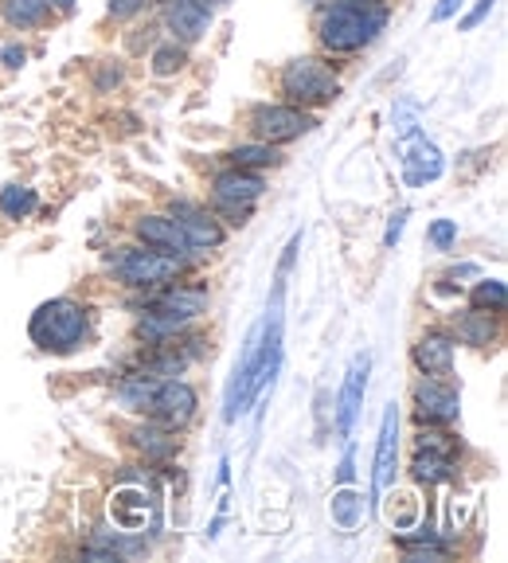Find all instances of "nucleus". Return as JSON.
Here are the masks:
<instances>
[{
	"mask_svg": "<svg viewBox=\"0 0 508 563\" xmlns=\"http://www.w3.org/2000/svg\"><path fill=\"white\" fill-rule=\"evenodd\" d=\"M391 24L387 0H321L313 12V35L321 55L329 59H352L368 52Z\"/></svg>",
	"mask_w": 508,
	"mask_h": 563,
	"instance_id": "f257e3e1",
	"label": "nucleus"
},
{
	"mask_svg": "<svg viewBox=\"0 0 508 563\" xmlns=\"http://www.w3.org/2000/svg\"><path fill=\"white\" fill-rule=\"evenodd\" d=\"M90 329H95V313L79 298L44 301V306H35L32 321H27V336L47 356H70V352L87 349Z\"/></svg>",
	"mask_w": 508,
	"mask_h": 563,
	"instance_id": "f03ea898",
	"label": "nucleus"
},
{
	"mask_svg": "<svg viewBox=\"0 0 508 563\" xmlns=\"http://www.w3.org/2000/svg\"><path fill=\"white\" fill-rule=\"evenodd\" d=\"M278 95L281 102L301 106V110H324L344 95L341 70L333 67L329 55H294L278 70Z\"/></svg>",
	"mask_w": 508,
	"mask_h": 563,
	"instance_id": "7ed1b4c3",
	"label": "nucleus"
},
{
	"mask_svg": "<svg viewBox=\"0 0 508 563\" xmlns=\"http://www.w3.org/2000/svg\"><path fill=\"white\" fill-rule=\"evenodd\" d=\"M106 266L114 271V278L122 282L125 290L145 294V290H161V286L180 278L188 258H176V255H165V251H153V246L130 243V246H118L114 255L106 258Z\"/></svg>",
	"mask_w": 508,
	"mask_h": 563,
	"instance_id": "20e7f679",
	"label": "nucleus"
},
{
	"mask_svg": "<svg viewBox=\"0 0 508 563\" xmlns=\"http://www.w3.org/2000/svg\"><path fill=\"white\" fill-rule=\"evenodd\" d=\"M317 114L313 110H301V106L289 102H258L246 110V133L251 141H266V145H289V141H301L306 133L317 130Z\"/></svg>",
	"mask_w": 508,
	"mask_h": 563,
	"instance_id": "39448f33",
	"label": "nucleus"
},
{
	"mask_svg": "<svg viewBox=\"0 0 508 563\" xmlns=\"http://www.w3.org/2000/svg\"><path fill=\"white\" fill-rule=\"evenodd\" d=\"M196 411H200V391H196L188 379L176 376V379H157L141 419H150V422H157V427H165V431L180 434L192 427Z\"/></svg>",
	"mask_w": 508,
	"mask_h": 563,
	"instance_id": "423d86ee",
	"label": "nucleus"
},
{
	"mask_svg": "<svg viewBox=\"0 0 508 563\" xmlns=\"http://www.w3.org/2000/svg\"><path fill=\"white\" fill-rule=\"evenodd\" d=\"M411 407L419 422L450 427V422H457V411H462V391L446 376H419L411 387Z\"/></svg>",
	"mask_w": 508,
	"mask_h": 563,
	"instance_id": "0eeeda50",
	"label": "nucleus"
},
{
	"mask_svg": "<svg viewBox=\"0 0 508 563\" xmlns=\"http://www.w3.org/2000/svg\"><path fill=\"white\" fill-rule=\"evenodd\" d=\"M216 24V12L203 0H161V32L176 44H200Z\"/></svg>",
	"mask_w": 508,
	"mask_h": 563,
	"instance_id": "6e6552de",
	"label": "nucleus"
},
{
	"mask_svg": "<svg viewBox=\"0 0 508 563\" xmlns=\"http://www.w3.org/2000/svg\"><path fill=\"white\" fill-rule=\"evenodd\" d=\"M399 168H404L407 188H427L446 173V157H442L439 145L419 130V133H411V137L399 141Z\"/></svg>",
	"mask_w": 508,
	"mask_h": 563,
	"instance_id": "1a4fd4ad",
	"label": "nucleus"
},
{
	"mask_svg": "<svg viewBox=\"0 0 508 563\" xmlns=\"http://www.w3.org/2000/svg\"><path fill=\"white\" fill-rule=\"evenodd\" d=\"M168 216L176 220V228L185 231L192 251H216V246H223V239H228V228L220 223V216L196 200H173L168 203Z\"/></svg>",
	"mask_w": 508,
	"mask_h": 563,
	"instance_id": "9d476101",
	"label": "nucleus"
},
{
	"mask_svg": "<svg viewBox=\"0 0 508 563\" xmlns=\"http://www.w3.org/2000/svg\"><path fill=\"white\" fill-rule=\"evenodd\" d=\"M368 376H372V352H356L344 372L341 396H336V434L349 439L356 431L360 407H364V396H368Z\"/></svg>",
	"mask_w": 508,
	"mask_h": 563,
	"instance_id": "9b49d317",
	"label": "nucleus"
},
{
	"mask_svg": "<svg viewBox=\"0 0 508 563\" xmlns=\"http://www.w3.org/2000/svg\"><path fill=\"white\" fill-rule=\"evenodd\" d=\"M399 450H404V439H399V404H387L376 439V462H372V493L376 497H384L395 485V477H399Z\"/></svg>",
	"mask_w": 508,
	"mask_h": 563,
	"instance_id": "f8f14e48",
	"label": "nucleus"
},
{
	"mask_svg": "<svg viewBox=\"0 0 508 563\" xmlns=\"http://www.w3.org/2000/svg\"><path fill=\"white\" fill-rule=\"evenodd\" d=\"M454 356H457L454 333L439 325L422 329L411 344V364L419 376H450V372H454Z\"/></svg>",
	"mask_w": 508,
	"mask_h": 563,
	"instance_id": "ddd939ff",
	"label": "nucleus"
},
{
	"mask_svg": "<svg viewBox=\"0 0 508 563\" xmlns=\"http://www.w3.org/2000/svg\"><path fill=\"white\" fill-rule=\"evenodd\" d=\"M133 243L141 246H153V251H165V255H176V258H192L196 251L188 246L185 231L176 228V220L168 211H145L133 220Z\"/></svg>",
	"mask_w": 508,
	"mask_h": 563,
	"instance_id": "4468645a",
	"label": "nucleus"
},
{
	"mask_svg": "<svg viewBox=\"0 0 508 563\" xmlns=\"http://www.w3.org/2000/svg\"><path fill=\"white\" fill-rule=\"evenodd\" d=\"M266 192V176L251 168H220L211 176V203H258Z\"/></svg>",
	"mask_w": 508,
	"mask_h": 563,
	"instance_id": "2eb2a0df",
	"label": "nucleus"
},
{
	"mask_svg": "<svg viewBox=\"0 0 508 563\" xmlns=\"http://www.w3.org/2000/svg\"><path fill=\"white\" fill-rule=\"evenodd\" d=\"M407 470H411V477L419 485H450V482H457V454L415 446V457Z\"/></svg>",
	"mask_w": 508,
	"mask_h": 563,
	"instance_id": "dca6fc26",
	"label": "nucleus"
},
{
	"mask_svg": "<svg viewBox=\"0 0 508 563\" xmlns=\"http://www.w3.org/2000/svg\"><path fill=\"white\" fill-rule=\"evenodd\" d=\"M55 20L47 0H0V24L12 32H40Z\"/></svg>",
	"mask_w": 508,
	"mask_h": 563,
	"instance_id": "f3484780",
	"label": "nucleus"
},
{
	"mask_svg": "<svg viewBox=\"0 0 508 563\" xmlns=\"http://www.w3.org/2000/svg\"><path fill=\"white\" fill-rule=\"evenodd\" d=\"M454 341L457 344H470V349H489L497 341V313H485V309H462L454 313Z\"/></svg>",
	"mask_w": 508,
	"mask_h": 563,
	"instance_id": "a211bd4d",
	"label": "nucleus"
},
{
	"mask_svg": "<svg viewBox=\"0 0 508 563\" xmlns=\"http://www.w3.org/2000/svg\"><path fill=\"white\" fill-rule=\"evenodd\" d=\"M130 442L141 450V454L150 457V462H168V457H176V450H180V439H176L173 431H165V427H157V422H137L130 431Z\"/></svg>",
	"mask_w": 508,
	"mask_h": 563,
	"instance_id": "6ab92c4d",
	"label": "nucleus"
},
{
	"mask_svg": "<svg viewBox=\"0 0 508 563\" xmlns=\"http://www.w3.org/2000/svg\"><path fill=\"white\" fill-rule=\"evenodd\" d=\"M110 517H114V525L122 528V532L145 528V517H150V497H145V489H118L114 497H110Z\"/></svg>",
	"mask_w": 508,
	"mask_h": 563,
	"instance_id": "aec40b11",
	"label": "nucleus"
},
{
	"mask_svg": "<svg viewBox=\"0 0 508 563\" xmlns=\"http://www.w3.org/2000/svg\"><path fill=\"white\" fill-rule=\"evenodd\" d=\"M223 161L235 168H251V173H263V168H278L281 161V150L278 145H266V141H239L223 153Z\"/></svg>",
	"mask_w": 508,
	"mask_h": 563,
	"instance_id": "412c9836",
	"label": "nucleus"
},
{
	"mask_svg": "<svg viewBox=\"0 0 508 563\" xmlns=\"http://www.w3.org/2000/svg\"><path fill=\"white\" fill-rule=\"evenodd\" d=\"M192 63L185 44H176V40H161V44L150 47V75L153 79H176L180 70Z\"/></svg>",
	"mask_w": 508,
	"mask_h": 563,
	"instance_id": "4be33fe9",
	"label": "nucleus"
},
{
	"mask_svg": "<svg viewBox=\"0 0 508 563\" xmlns=\"http://www.w3.org/2000/svg\"><path fill=\"white\" fill-rule=\"evenodd\" d=\"M329 517H333L336 528H344V532H352V528H360V520H364V497H360L352 485H341V489H333V501H329Z\"/></svg>",
	"mask_w": 508,
	"mask_h": 563,
	"instance_id": "5701e85b",
	"label": "nucleus"
},
{
	"mask_svg": "<svg viewBox=\"0 0 508 563\" xmlns=\"http://www.w3.org/2000/svg\"><path fill=\"white\" fill-rule=\"evenodd\" d=\"M35 208H40L35 188H27V185H4L0 188V216H4V220H12V223L32 220Z\"/></svg>",
	"mask_w": 508,
	"mask_h": 563,
	"instance_id": "b1692460",
	"label": "nucleus"
},
{
	"mask_svg": "<svg viewBox=\"0 0 508 563\" xmlns=\"http://www.w3.org/2000/svg\"><path fill=\"white\" fill-rule=\"evenodd\" d=\"M470 306L474 309H485V313H505V306H508V286H505V278H482L470 290Z\"/></svg>",
	"mask_w": 508,
	"mask_h": 563,
	"instance_id": "393cba45",
	"label": "nucleus"
},
{
	"mask_svg": "<svg viewBox=\"0 0 508 563\" xmlns=\"http://www.w3.org/2000/svg\"><path fill=\"white\" fill-rule=\"evenodd\" d=\"M419 118H422L419 98H395V106H391V130H395V137L404 141V137H411V133H419Z\"/></svg>",
	"mask_w": 508,
	"mask_h": 563,
	"instance_id": "a878e982",
	"label": "nucleus"
},
{
	"mask_svg": "<svg viewBox=\"0 0 508 563\" xmlns=\"http://www.w3.org/2000/svg\"><path fill=\"white\" fill-rule=\"evenodd\" d=\"M153 9V0H106V16L114 24H130V20L145 16Z\"/></svg>",
	"mask_w": 508,
	"mask_h": 563,
	"instance_id": "bb28decb",
	"label": "nucleus"
},
{
	"mask_svg": "<svg viewBox=\"0 0 508 563\" xmlns=\"http://www.w3.org/2000/svg\"><path fill=\"white\" fill-rule=\"evenodd\" d=\"M122 82H125V63L122 59H102V67H98V75H95L98 95H114Z\"/></svg>",
	"mask_w": 508,
	"mask_h": 563,
	"instance_id": "cd10ccee",
	"label": "nucleus"
},
{
	"mask_svg": "<svg viewBox=\"0 0 508 563\" xmlns=\"http://www.w3.org/2000/svg\"><path fill=\"white\" fill-rule=\"evenodd\" d=\"M427 239L434 243V251H454L457 243V223L454 220H434L427 231Z\"/></svg>",
	"mask_w": 508,
	"mask_h": 563,
	"instance_id": "c85d7f7f",
	"label": "nucleus"
},
{
	"mask_svg": "<svg viewBox=\"0 0 508 563\" xmlns=\"http://www.w3.org/2000/svg\"><path fill=\"white\" fill-rule=\"evenodd\" d=\"M465 278H482V266H474V263H462V266H454V271H450V274H442L439 290H462V286H465Z\"/></svg>",
	"mask_w": 508,
	"mask_h": 563,
	"instance_id": "c756f323",
	"label": "nucleus"
},
{
	"mask_svg": "<svg viewBox=\"0 0 508 563\" xmlns=\"http://www.w3.org/2000/svg\"><path fill=\"white\" fill-rule=\"evenodd\" d=\"M493 9H497V0H477L474 9H470V12L462 16V24H457V27H462V32H474V27H482L485 20H489V12H493Z\"/></svg>",
	"mask_w": 508,
	"mask_h": 563,
	"instance_id": "7c9ffc66",
	"label": "nucleus"
},
{
	"mask_svg": "<svg viewBox=\"0 0 508 563\" xmlns=\"http://www.w3.org/2000/svg\"><path fill=\"white\" fill-rule=\"evenodd\" d=\"M27 63V47L24 44H4L0 47V67L4 70H24Z\"/></svg>",
	"mask_w": 508,
	"mask_h": 563,
	"instance_id": "2f4dec72",
	"label": "nucleus"
},
{
	"mask_svg": "<svg viewBox=\"0 0 508 563\" xmlns=\"http://www.w3.org/2000/svg\"><path fill=\"white\" fill-rule=\"evenodd\" d=\"M356 482V446H349L341 454V466H336V485H352Z\"/></svg>",
	"mask_w": 508,
	"mask_h": 563,
	"instance_id": "473e14b6",
	"label": "nucleus"
},
{
	"mask_svg": "<svg viewBox=\"0 0 508 563\" xmlns=\"http://www.w3.org/2000/svg\"><path fill=\"white\" fill-rule=\"evenodd\" d=\"M407 216H411V211H407V208H399V211H395V216H391V223H387V231H384V246H387V251H391V246L399 243V235H404V228H407Z\"/></svg>",
	"mask_w": 508,
	"mask_h": 563,
	"instance_id": "72a5a7b5",
	"label": "nucleus"
},
{
	"mask_svg": "<svg viewBox=\"0 0 508 563\" xmlns=\"http://www.w3.org/2000/svg\"><path fill=\"white\" fill-rule=\"evenodd\" d=\"M298 251H301V231L286 243V255H281V263H278V278H286V274H289V266H294V258H298Z\"/></svg>",
	"mask_w": 508,
	"mask_h": 563,
	"instance_id": "f704fd0d",
	"label": "nucleus"
},
{
	"mask_svg": "<svg viewBox=\"0 0 508 563\" xmlns=\"http://www.w3.org/2000/svg\"><path fill=\"white\" fill-rule=\"evenodd\" d=\"M462 4H465V0H439V4H434V24H446V20H454Z\"/></svg>",
	"mask_w": 508,
	"mask_h": 563,
	"instance_id": "c9c22d12",
	"label": "nucleus"
},
{
	"mask_svg": "<svg viewBox=\"0 0 508 563\" xmlns=\"http://www.w3.org/2000/svg\"><path fill=\"white\" fill-rule=\"evenodd\" d=\"M47 4H52L55 16H70V12L79 9V0H47Z\"/></svg>",
	"mask_w": 508,
	"mask_h": 563,
	"instance_id": "e433bc0d",
	"label": "nucleus"
},
{
	"mask_svg": "<svg viewBox=\"0 0 508 563\" xmlns=\"http://www.w3.org/2000/svg\"><path fill=\"white\" fill-rule=\"evenodd\" d=\"M203 4H208V9L216 12V9H223V4H228V0H203Z\"/></svg>",
	"mask_w": 508,
	"mask_h": 563,
	"instance_id": "4c0bfd02",
	"label": "nucleus"
}]
</instances>
